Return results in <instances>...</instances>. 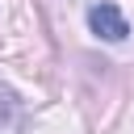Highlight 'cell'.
<instances>
[{
	"mask_svg": "<svg viewBox=\"0 0 134 134\" xmlns=\"http://www.w3.org/2000/svg\"><path fill=\"white\" fill-rule=\"evenodd\" d=\"M88 29L96 38H105V42H126L130 38V21L121 17V8L113 0H100V4L88 8Z\"/></svg>",
	"mask_w": 134,
	"mask_h": 134,
	"instance_id": "1",
	"label": "cell"
},
{
	"mask_svg": "<svg viewBox=\"0 0 134 134\" xmlns=\"http://www.w3.org/2000/svg\"><path fill=\"white\" fill-rule=\"evenodd\" d=\"M17 117V96H13V88H0V126H8Z\"/></svg>",
	"mask_w": 134,
	"mask_h": 134,
	"instance_id": "2",
	"label": "cell"
}]
</instances>
